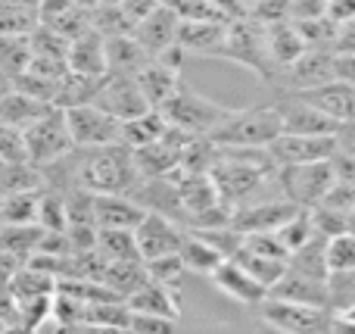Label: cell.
I'll return each mask as SVG.
<instances>
[{
  "mask_svg": "<svg viewBox=\"0 0 355 334\" xmlns=\"http://www.w3.org/2000/svg\"><path fill=\"white\" fill-rule=\"evenodd\" d=\"M277 235V241L284 244V250H287V256L293 253V250H300V247H306L309 241H312L318 231H315V222H312V210H300V212H293V216L287 219V222L281 225V228L275 231Z\"/></svg>",
  "mask_w": 355,
  "mask_h": 334,
  "instance_id": "35",
  "label": "cell"
},
{
  "mask_svg": "<svg viewBox=\"0 0 355 334\" xmlns=\"http://www.w3.org/2000/svg\"><path fill=\"white\" fill-rule=\"evenodd\" d=\"M37 225L44 231H66V197L56 187H44L41 206H37Z\"/></svg>",
  "mask_w": 355,
  "mask_h": 334,
  "instance_id": "39",
  "label": "cell"
},
{
  "mask_svg": "<svg viewBox=\"0 0 355 334\" xmlns=\"http://www.w3.org/2000/svg\"><path fill=\"white\" fill-rule=\"evenodd\" d=\"M275 81L281 85V94H302L318 85H327V81H334V50L306 47L290 66H284L275 75Z\"/></svg>",
  "mask_w": 355,
  "mask_h": 334,
  "instance_id": "8",
  "label": "cell"
},
{
  "mask_svg": "<svg viewBox=\"0 0 355 334\" xmlns=\"http://www.w3.org/2000/svg\"><path fill=\"white\" fill-rule=\"evenodd\" d=\"M47 187V172L37 162H0V197L28 194Z\"/></svg>",
  "mask_w": 355,
  "mask_h": 334,
  "instance_id": "25",
  "label": "cell"
},
{
  "mask_svg": "<svg viewBox=\"0 0 355 334\" xmlns=\"http://www.w3.org/2000/svg\"><path fill=\"white\" fill-rule=\"evenodd\" d=\"M268 294L271 297H281V300H293V303L331 310V306H327V278H315V275L296 272V269H290V266Z\"/></svg>",
  "mask_w": 355,
  "mask_h": 334,
  "instance_id": "18",
  "label": "cell"
},
{
  "mask_svg": "<svg viewBox=\"0 0 355 334\" xmlns=\"http://www.w3.org/2000/svg\"><path fill=\"white\" fill-rule=\"evenodd\" d=\"M287 266L296 269V272H306V275H315V278H327V260H324V237L315 235L306 247L293 250L287 256Z\"/></svg>",
  "mask_w": 355,
  "mask_h": 334,
  "instance_id": "36",
  "label": "cell"
},
{
  "mask_svg": "<svg viewBox=\"0 0 355 334\" xmlns=\"http://www.w3.org/2000/svg\"><path fill=\"white\" fill-rule=\"evenodd\" d=\"M31 37L28 35H0V72L16 81L31 66Z\"/></svg>",
  "mask_w": 355,
  "mask_h": 334,
  "instance_id": "33",
  "label": "cell"
},
{
  "mask_svg": "<svg viewBox=\"0 0 355 334\" xmlns=\"http://www.w3.org/2000/svg\"><path fill=\"white\" fill-rule=\"evenodd\" d=\"M324 260H327V272H349V269H355L352 231H340L334 237H324Z\"/></svg>",
  "mask_w": 355,
  "mask_h": 334,
  "instance_id": "38",
  "label": "cell"
},
{
  "mask_svg": "<svg viewBox=\"0 0 355 334\" xmlns=\"http://www.w3.org/2000/svg\"><path fill=\"white\" fill-rule=\"evenodd\" d=\"M75 6H81V10H87V12H94V10H100L103 6V0H72Z\"/></svg>",
  "mask_w": 355,
  "mask_h": 334,
  "instance_id": "55",
  "label": "cell"
},
{
  "mask_svg": "<svg viewBox=\"0 0 355 334\" xmlns=\"http://www.w3.org/2000/svg\"><path fill=\"white\" fill-rule=\"evenodd\" d=\"M28 141L25 128L10 122H0V162H28Z\"/></svg>",
  "mask_w": 355,
  "mask_h": 334,
  "instance_id": "42",
  "label": "cell"
},
{
  "mask_svg": "<svg viewBox=\"0 0 355 334\" xmlns=\"http://www.w3.org/2000/svg\"><path fill=\"white\" fill-rule=\"evenodd\" d=\"M94 103L103 106L106 112H112V116L122 119V122L153 110V106L147 103V97H144V91H141L135 75H112V72H106V81H103V87H100Z\"/></svg>",
  "mask_w": 355,
  "mask_h": 334,
  "instance_id": "12",
  "label": "cell"
},
{
  "mask_svg": "<svg viewBox=\"0 0 355 334\" xmlns=\"http://www.w3.org/2000/svg\"><path fill=\"white\" fill-rule=\"evenodd\" d=\"M337 147L355 156V119H352V122H343L337 128Z\"/></svg>",
  "mask_w": 355,
  "mask_h": 334,
  "instance_id": "53",
  "label": "cell"
},
{
  "mask_svg": "<svg viewBox=\"0 0 355 334\" xmlns=\"http://www.w3.org/2000/svg\"><path fill=\"white\" fill-rule=\"evenodd\" d=\"M135 235H137V247H141V260L147 262V260H159V256L178 253L187 228L172 216L147 212V216L141 219V225L135 228Z\"/></svg>",
  "mask_w": 355,
  "mask_h": 334,
  "instance_id": "11",
  "label": "cell"
},
{
  "mask_svg": "<svg viewBox=\"0 0 355 334\" xmlns=\"http://www.w3.org/2000/svg\"><path fill=\"white\" fill-rule=\"evenodd\" d=\"M331 328H352L355 331V303L346 306V310L334 312L331 316Z\"/></svg>",
  "mask_w": 355,
  "mask_h": 334,
  "instance_id": "54",
  "label": "cell"
},
{
  "mask_svg": "<svg viewBox=\"0 0 355 334\" xmlns=\"http://www.w3.org/2000/svg\"><path fill=\"white\" fill-rule=\"evenodd\" d=\"M37 25V10L16 0H0V35H31Z\"/></svg>",
  "mask_w": 355,
  "mask_h": 334,
  "instance_id": "37",
  "label": "cell"
},
{
  "mask_svg": "<svg viewBox=\"0 0 355 334\" xmlns=\"http://www.w3.org/2000/svg\"><path fill=\"white\" fill-rule=\"evenodd\" d=\"M147 272H150V281H156V285H166V287H172V291H181L187 269H184L181 256L168 253V256H159V260H147Z\"/></svg>",
  "mask_w": 355,
  "mask_h": 334,
  "instance_id": "41",
  "label": "cell"
},
{
  "mask_svg": "<svg viewBox=\"0 0 355 334\" xmlns=\"http://www.w3.org/2000/svg\"><path fill=\"white\" fill-rule=\"evenodd\" d=\"M346 231H352V235H355V210L349 212V225H346Z\"/></svg>",
  "mask_w": 355,
  "mask_h": 334,
  "instance_id": "58",
  "label": "cell"
},
{
  "mask_svg": "<svg viewBox=\"0 0 355 334\" xmlns=\"http://www.w3.org/2000/svg\"><path fill=\"white\" fill-rule=\"evenodd\" d=\"M16 3H22V6H31V10H37V3H41V0H16Z\"/></svg>",
  "mask_w": 355,
  "mask_h": 334,
  "instance_id": "57",
  "label": "cell"
},
{
  "mask_svg": "<svg viewBox=\"0 0 355 334\" xmlns=\"http://www.w3.org/2000/svg\"><path fill=\"white\" fill-rule=\"evenodd\" d=\"M6 91H12V78H6V75L0 72V97H3Z\"/></svg>",
  "mask_w": 355,
  "mask_h": 334,
  "instance_id": "56",
  "label": "cell"
},
{
  "mask_svg": "<svg viewBox=\"0 0 355 334\" xmlns=\"http://www.w3.org/2000/svg\"><path fill=\"white\" fill-rule=\"evenodd\" d=\"M281 110V125L290 135H337L340 125L327 112H321L315 103H309L300 94H281L275 100Z\"/></svg>",
  "mask_w": 355,
  "mask_h": 334,
  "instance_id": "13",
  "label": "cell"
},
{
  "mask_svg": "<svg viewBox=\"0 0 355 334\" xmlns=\"http://www.w3.org/2000/svg\"><path fill=\"white\" fill-rule=\"evenodd\" d=\"M47 110H53V103H44V100L31 97V94L19 91V87H12V91H6L3 97H0V122L19 125V128H25V125H31L35 119H41Z\"/></svg>",
  "mask_w": 355,
  "mask_h": 334,
  "instance_id": "27",
  "label": "cell"
},
{
  "mask_svg": "<svg viewBox=\"0 0 355 334\" xmlns=\"http://www.w3.org/2000/svg\"><path fill=\"white\" fill-rule=\"evenodd\" d=\"M97 253L106 262H128L141 260L135 228H97Z\"/></svg>",
  "mask_w": 355,
  "mask_h": 334,
  "instance_id": "31",
  "label": "cell"
},
{
  "mask_svg": "<svg viewBox=\"0 0 355 334\" xmlns=\"http://www.w3.org/2000/svg\"><path fill=\"white\" fill-rule=\"evenodd\" d=\"M119 6H122V10H125V16H128L131 22L137 25V22H141V19H147L150 12H153L156 6H162V3H159V0H122V3H119Z\"/></svg>",
  "mask_w": 355,
  "mask_h": 334,
  "instance_id": "50",
  "label": "cell"
},
{
  "mask_svg": "<svg viewBox=\"0 0 355 334\" xmlns=\"http://www.w3.org/2000/svg\"><path fill=\"white\" fill-rule=\"evenodd\" d=\"M290 19H315L327 16V0H290Z\"/></svg>",
  "mask_w": 355,
  "mask_h": 334,
  "instance_id": "47",
  "label": "cell"
},
{
  "mask_svg": "<svg viewBox=\"0 0 355 334\" xmlns=\"http://www.w3.org/2000/svg\"><path fill=\"white\" fill-rule=\"evenodd\" d=\"M352 303H355V269L331 272L327 275V306H331V312H340Z\"/></svg>",
  "mask_w": 355,
  "mask_h": 334,
  "instance_id": "43",
  "label": "cell"
},
{
  "mask_svg": "<svg viewBox=\"0 0 355 334\" xmlns=\"http://www.w3.org/2000/svg\"><path fill=\"white\" fill-rule=\"evenodd\" d=\"M103 285L110 291H116L122 300H128L131 294H137L144 285H150V272L144 260H128V262H106Z\"/></svg>",
  "mask_w": 355,
  "mask_h": 334,
  "instance_id": "28",
  "label": "cell"
},
{
  "mask_svg": "<svg viewBox=\"0 0 355 334\" xmlns=\"http://www.w3.org/2000/svg\"><path fill=\"white\" fill-rule=\"evenodd\" d=\"M225 60L237 62V66L250 69L262 85H271L275 69H271L268 50H265V25L252 22L250 16H237L227 22V44H225Z\"/></svg>",
  "mask_w": 355,
  "mask_h": 334,
  "instance_id": "2",
  "label": "cell"
},
{
  "mask_svg": "<svg viewBox=\"0 0 355 334\" xmlns=\"http://www.w3.org/2000/svg\"><path fill=\"white\" fill-rule=\"evenodd\" d=\"M246 16L259 25H277V22H290V0H252L246 6Z\"/></svg>",
  "mask_w": 355,
  "mask_h": 334,
  "instance_id": "44",
  "label": "cell"
},
{
  "mask_svg": "<svg viewBox=\"0 0 355 334\" xmlns=\"http://www.w3.org/2000/svg\"><path fill=\"white\" fill-rule=\"evenodd\" d=\"M234 262H240V266L246 269V272L252 275V278L259 281V285L265 287V291H271V287L281 281V275L287 272V260H277V256H265V253H252V250L240 247L237 253L231 256Z\"/></svg>",
  "mask_w": 355,
  "mask_h": 334,
  "instance_id": "32",
  "label": "cell"
},
{
  "mask_svg": "<svg viewBox=\"0 0 355 334\" xmlns=\"http://www.w3.org/2000/svg\"><path fill=\"white\" fill-rule=\"evenodd\" d=\"M178 256H181L184 269H187L190 275H206V278L225 262V256H221L212 244L202 241L200 235H193V231L184 235V244H181V250H178Z\"/></svg>",
  "mask_w": 355,
  "mask_h": 334,
  "instance_id": "30",
  "label": "cell"
},
{
  "mask_svg": "<svg viewBox=\"0 0 355 334\" xmlns=\"http://www.w3.org/2000/svg\"><path fill=\"white\" fill-rule=\"evenodd\" d=\"M94 216H97V228H137L147 210L131 194H97Z\"/></svg>",
  "mask_w": 355,
  "mask_h": 334,
  "instance_id": "17",
  "label": "cell"
},
{
  "mask_svg": "<svg viewBox=\"0 0 355 334\" xmlns=\"http://www.w3.org/2000/svg\"><path fill=\"white\" fill-rule=\"evenodd\" d=\"M265 150H268V156L275 160V166L318 162V160H331L334 156V150H337V135H290V131H281Z\"/></svg>",
  "mask_w": 355,
  "mask_h": 334,
  "instance_id": "9",
  "label": "cell"
},
{
  "mask_svg": "<svg viewBox=\"0 0 355 334\" xmlns=\"http://www.w3.org/2000/svg\"><path fill=\"white\" fill-rule=\"evenodd\" d=\"M337 175H334L331 160L318 162H300V166H277V187L287 200H293L302 210H315L327 191L334 187Z\"/></svg>",
  "mask_w": 355,
  "mask_h": 334,
  "instance_id": "3",
  "label": "cell"
},
{
  "mask_svg": "<svg viewBox=\"0 0 355 334\" xmlns=\"http://www.w3.org/2000/svg\"><path fill=\"white\" fill-rule=\"evenodd\" d=\"M178 44L184 47V53L225 60L227 22H218V19H181V25H178Z\"/></svg>",
  "mask_w": 355,
  "mask_h": 334,
  "instance_id": "14",
  "label": "cell"
},
{
  "mask_svg": "<svg viewBox=\"0 0 355 334\" xmlns=\"http://www.w3.org/2000/svg\"><path fill=\"white\" fill-rule=\"evenodd\" d=\"M265 50H268V60H271L275 75L281 72L284 66H290V62L306 50V44H302L293 19H290V22H277V25H265Z\"/></svg>",
  "mask_w": 355,
  "mask_h": 334,
  "instance_id": "23",
  "label": "cell"
},
{
  "mask_svg": "<svg viewBox=\"0 0 355 334\" xmlns=\"http://www.w3.org/2000/svg\"><path fill=\"white\" fill-rule=\"evenodd\" d=\"M296 31H300L306 47H327L334 50V35H337V22L327 16H315V19H293Z\"/></svg>",
  "mask_w": 355,
  "mask_h": 334,
  "instance_id": "40",
  "label": "cell"
},
{
  "mask_svg": "<svg viewBox=\"0 0 355 334\" xmlns=\"http://www.w3.org/2000/svg\"><path fill=\"white\" fill-rule=\"evenodd\" d=\"M300 97H306L309 103H315L321 112H327L337 125L355 119V85H349V81L334 78V81H327V85L312 87V91H302Z\"/></svg>",
  "mask_w": 355,
  "mask_h": 334,
  "instance_id": "19",
  "label": "cell"
},
{
  "mask_svg": "<svg viewBox=\"0 0 355 334\" xmlns=\"http://www.w3.org/2000/svg\"><path fill=\"white\" fill-rule=\"evenodd\" d=\"M281 131L284 125L277 103H262L246 106V110H231L215 125L209 141L215 147H268Z\"/></svg>",
  "mask_w": 355,
  "mask_h": 334,
  "instance_id": "1",
  "label": "cell"
},
{
  "mask_svg": "<svg viewBox=\"0 0 355 334\" xmlns=\"http://www.w3.org/2000/svg\"><path fill=\"white\" fill-rule=\"evenodd\" d=\"M262 325L284 334H309V331H324L331 328V310L321 306H306V303H293V300H281V297H265L256 306Z\"/></svg>",
  "mask_w": 355,
  "mask_h": 334,
  "instance_id": "6",
  "label": "cell"
},
{
  "mask_svg": "<svg viewBox=\"0 0 355 334\" xmlns=\"http://www.w3.org/2000/svg\"><path fill=\"white\" fill-rule=\"evenodd\" d=\"M66 62L78 75H106V37L91 25L78 37H72Z\"/></svg>",
  "mask_w": 355,
  "mask_h": 334,
  "instance_id": "21",
  "label": "cell"
},
{
  "mask_svg": "<svg viewBox=\"0 0 355 334\" xmlns=\"http://www.w3.org/2000/svg\"><path fill=\"white\" fill-rule=\"evenodd\" d=\"M135 78H137L144 97H147V103L153 106V110H162V106H166L168 100L178 94V87L184 85L181 69L172 66V62H166V60H159V56H153V60H150L147 66L135 75Z\"/></svg>",
  "mask_w": 355,
  "mask_h": 334,
  "instance_id": "16",
  "label": "cell"
},
{
  "mask_svg": "<svg viewBox=\"0 0 355 334\" xmlns=\"http://www.w3.org/2000/svg\"><path fill=\"white\" fill-rule=\"evenodd\" d=\"M162 112H166L168 125H175V128L187 131V135L209 137L215 131V125L231 112V106H221V103H215V100L202 97V94L190 91L187 85H181L175 97L162 106Z\"/></svg>",
  "mask_w": 355,
  "mask_h": 334,
  "instance_id": "4",
  "label": "cell"
},
{
  "mask_svg": "<svg viewBox=\"0 0 355 334\" xmlns=\"http://www.w3.org/2000/svg\"><path fill=\"white\" fill-rule=\"evenodd\" d=\"M131 325V306L128 300H100V303H85V319L81 328H106V331H128Z\"/></svg>",
  "mask_w": 355,
  "mask_h": 334,
  "instance_id": "29",
  "label": "cell"
},
{
  "mask_svg": "<svg viewBox=\"0 0 355 334\" xmlns=\"http://www.w3.org/2000/svg\"><path fill=\"white\" fill-rule=\"evenodd\" d=\"M209 281H212V287L221 294V297L234 300V303H240V306H250V310H256V306L268 297V291L234 260L221 262V266L209 275Z\"/></svg>",
  "mask_w": 355,
  "mask_h": 334,
  "instance_id": "15",
  "label": "cell"
},
{
  "mask_svg": "<svg viewBox=\"0 0 355 334\" xmlns=\"http://www.w3.org/2000/svg\"><path fill=\"white\" fill-rule=\"evenodd\" d=\"M334 50H337V53H355V19L337 22V35H334Z\"/></svg>",
  "mask_w": 355,
  "mask_h": 334,
  "instance_id": "48",
  "label": "cell"
},
{
  "mask_svg": "<svg viewBox=\"0 0 355 334\" xmlns=\"http://www.w3.org/2000/svg\"><path fill=\"white\" fill-rule=\"evenodd\" d=\"M331 166H334V175H337V181H355V156L346 153V150H334L331 156Z\"/></svg>",
  "mask_w": 355,
  "mask_h": 334,
  "instance_id": "49",
  "label": "cell"
},
{
  "mask_svg": "<svg viewBox=\"0 0 355 334\" xmlns=\"http://www.w3.org/2000/svg\"><path fill=\"white\" fill-rule=\"evenodd\" d=\"M327 19H334V22L355 19V0H327Z\"/></svg>",
  "mask_w": 355,
  "mask_h": 334,
  "instance_id": "52",
  "label": "cell"
},
{
  "mask_svg": "<svg viewBox=\"0 0 355 334\" xmlns=\"http://www.w3.org/2000/svg\"><path fill=\"white\" fill-rule=\"evenodd\" d=\"M168 131V119L162 110H147L135 119H125L122 122V135H119V144H125L128 150H141L147 144L159 141Z\"/></svg>",
  "mask_w": 355,
  "mask_h": 334,
  "instance_id": "24",
  "label": "cell"
},
{
  "mask_svg": "<svg viewBox=\"0 0 355 334\" xmlns=\"http://www.w3.org/2000/svg\"><path fill=\"white\" fill-rule=\"evenodd\" d=\"M175 325H178L175 319L156 316V312H137V310H131V325H128V331H141V334H162V331H172Z\"/></svg>",
  "mask_w": 355,
  "mask_h": 334,
  "instance_id": "46",
  "label": "cell"
},
{
  "mask_svg": "<svg viewBox=\"0 0 355 334\" xmlns=\"http://www.w3.org/2000/svg\"><path fill=\"white\" fill-rule=\"evenodd\" d=\"M178 25H181V19H178L175 10H168V6H156L147 19H141V22L135 25L131 35L147 47L150 56H156V53H162V50L172 47V44L178 41Z\"/></svg>",
  "mask_w": 355,
  "mask_h": 334,
  "instance_id": "20",
  "label": "cell"
},
{
  "mask_svg": "<svg viewBox=\"0 0 355 334\" xmlns=\"http://www.w3.org/2000/svg\"><path fill=\"white\" fill-rule=\"evenodd\" d=\"M302 206H296L293 200H287L284 194H271V197L252 200V203L240 206L231 212V225L240 235H256V231H277L293 212H300Z\"/></svg>",
  "mask_w": 355,
  "mask_h": 334,
  "instance_id": "10",
  "label": "cell"
},
{
  "mask_svg": "<svg viewBox=\"0 0 355 334\" xmlns=\"http://www.w3.org/2000/svg\"><path fill=\"white\" fill-rule=\"evenodd\" d=\"M312 222H315V231H318L321 237H334V235H340V231H346V225H349V212L331 210V206H315Z\"/></svg>",
  "mask_w": 355,
  "mask_h": 334,
  "instance_id": "45",
  "label": "cell"
},
{
  "mask_svg": "<svg viewBox=\"0 0 355 334\" xmlns=\"http://www.w3.org/2000/svg\"><path fill=\"white\" fill-rule=\"evenodd\" d=\"M66 125L75 147H103V144H119L122 135V119L106 112L97 103H78L66 106Z\"/></svg>",
  "mask_w": 355,
  "mask_h": 334,
  "instance_id": "7",
  "label": "cell"
},
{
  "mask_svg": "<svg viewBox=\"0 0 355 334\" xmlns=\"http://www.w3.org/2000/svg\"><path fill=\"white\" fill-rule=\"evenodd\" d=\"M128 306L137 312H156V316L175 319V322L181 319V294L166 285H156V281H150L137 294H131Z\"/></svg>",
  "mask_w": 355,
  "mask_h": 334,
  "instance_id": "26",
  "label": "cell"
},
{
  "mask_svg": "<svg viewBox=\"0 0 355 334\" xmlns=\"http://www.w3.org/2000/svg\"><path fill=\"white\" fill-rule=\"evenodd\" d=\"M334 78L355 85V53H337L334 50Z\"/></svg>",
  "mask_w": 355,
  "mask_h": 334,
  "instance_id": "51",
  "label": "cell"
},
{
  "mask_svg": "<svg viewBox=\"0 0 355 334\" xmlns=\"http://www.w3.org/2000/svg\"><path fill=\"white\" fill-rule=\"evenodd\" d=\"M153 56L147 53L135 35H112L106 37V72L112 75H137Z\"/></svg>",
  "mask_w": 355,
  "mask_h": 334,
  "instance_id": "22",
  "label": "cell"
},
{
  "mask_svg": "<svg viewBox=\"0 0 355 334\" xmlns=\"http://www.w3.org/2000/svg\"><path fill=\"white\" fill-rule=\"evenodd\" d=\"M37 206L41 191L0 197V225H37Z\"/></svg>",
  "mask_w": 355,
  "mask_h": 334,
  "instance_id": "34",
  "label": "cell"
},
{
  "mask_svg": "<svg viewBox=\"0 0 355 334\" xmlns=\"http://www.w3.org/2000/svg\"><path fill=\"white\" fill-rule=\"evenodd\" d=\"M25 141H28L31 162H37L41 169L53 166V162H60L62 156H69L75 150V141L66 125V112L60 106L47 110L31 125H25Z\"/></svg>",
  "mask_w": 355,
  "mask_h": 334,
  "instance_id": "5",
  "label": "cell"
}]
</instances>
